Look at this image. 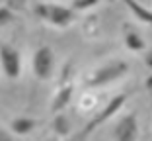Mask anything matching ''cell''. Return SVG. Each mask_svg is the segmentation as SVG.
<instances>
[{"label":"cell","mask_w":152,"mask_h":141,"mask_svg":"<svg viewBox=\"0 0 152 141\" xmlns=\"http://www.w3.org/2000/svg\"><path fill=\"white\" fill-rule=\"evenodd\" d=\"M53 131L57 137H68L70 135V122L68 118L61 112V114H55L53 118Z\"/></svg>","instance_id":"obj_10"},{"label":"cell","mask_w":152,"mask_h":141,"mask_svg":"<svg viewBox=\"0 0 152 141\" xmlns=\"http://www.w3.org/2000/svg\"><path fill=\"white\" fill-rule=\"evenodd\" d=\"M144 65H146V67L152 71V51H148V53L144 55Z\"/></svg>","instance_id":"obj_18"},{"label":"cell","mask_w":152,"mask_h":141,"mask_svg":"<svg viewBox=\"0 0 152 141\" xmlns=\"http://www.w3.org/2000/svg\"><path fill=\"white\" fill-rule=\"evenodd\" d=\"M35 128V120L29 116H18L12 120V131L16 135H27L29 131H33Z\"/></svg>","instance_id":"obj_8"},{"label":"cell","mask_w":152,"mask_h":141,"mask_svg":"<svg viewBox=\"0 0 152 141\" xmlns=\"http://www.w3.org/2000/svg\"><path fill=\"white\" fill-rule=\"evenodd\" d=\"M115 141H139V120L134 114H125L115 123Z\"/></svg>","instance_id":"obj_4"},{"label":"cell","mask_w":152,"mask_h":141,"mask_svg":"<svg viewBox=\"0 0 152 141\" xmlns=\"http://www.w3.org/2000/svg\"><path fill=\"white\" fill-rule=\"evenodd\" d=\"M96 6H98V0H76L70 4V8L74 12H86V10L96 8Z\"/></svg>","instance_id":"obj_12"},{"label":"cell","mask_w":152,"mask_h":141,"mask_svg":"<svg viewBox=\"0 0 152 141\" xmlns=\"http://www.w3.org/2000/svg\"><path fill=\"white\" fill-rule=\"evenodd\" d=\"M88 139V131H80V133H72V135H68L64 141H86Z\"/></svg>","instance_id":"obj_16"},{"label":"cell","mask_w":152,"mask_h":141,"mask_svg":"<svg viewBox=\"0 0 152 141\" xmlns=\"http://www.w3.org/2000/svg\"><path fill=\"white\" fill-rule=\"evenodd\" d=\"M33 75H35L39 80H47L51 78L53 75V69H55V53L49 45H41L39 49L33 53Z\"/></svg>","instance_id":"obj_3"},{"label":"cell","mask_w":152,"mask_h":141,"mask_svg":"<svg viewBox=\"0 0 152 141\" xmlns=\"http://www.w3.org/2000/svg\"><path fill=\"white\" fill-rule=\"evenodd\" d=\"M127 102V94H117V96H113L111 100L107 102V106L99 112L98 116H96L92 122L88 123V128H86V131H92V129H96L98 125H102V123H105L107 120H111L113 116L119 112L121 108H123V104Z\"/></svg>","instance_id":"obj_5"},{"label":"cell","mask_w":152,"mask_h":141,"mask_svg":"<svg viewBox=\"0 0 152 141\" xmlns=\"http://www.w3.org/2000/svg\"><path fill=\"white\" fill-rule=\"evenodd\" d=\"M94 96H92V94H84V96H82V98H80V108L82 110H90V108H94Z\"/></svg>","instance_id":"obj_15"},{"label":"cell","mask_w":152,"mask_h":141,"mask_svg":"<svg viewBox=\"0 0 152 141\" xmlns=\"http://www.w3.org/2000/svg\"><path fill=\"white\" fill-rule=\"evenodd\" d=\"M14 20V14L8 6H0V26H8Z\"/></svg>","instance_id":"obj_14"},{"label":"cell","mask_w":152,"mask_h":141,"mask_svg":"<svg viewBox=\"0 0 152 141\" xmlns=\"http://www.w3.org/2000/svg\"><path fill=\"white\" fill-rule=\"evenodd\" d=\"M125 45H127V49H131V51H144L146 43H144L142 35H140L139 32L127 30L125 32Z\"/></svg>","instance_id":"obj_11"},{"label":"cell","mask_w":152,"mask_h":141,"mask_svg":"<svg viewBox=\"0 0 152 141\" xmlns=\"http://www.w3.org/2000/svg\"><path fill=\"white\" fill-rule=\"evenodd\" d=\"M49 141H58V137H53V139H49Z\"/></svg>","instance_id":"obj_19"},{"label":"cell","mask_w":152,"mask_h":141,"mask_svg":"<svg viewBox=\"0 0 152 141\" xmlns=\"http://www.w3.org/2000/svg\"><path fill=\"white\" fill-rule=\"evenodd\" d=\"M74 20V10L64 4H51L49 8V22L55 27H68Z\"/></svg>","instance_id":"obj_6"},{"label":"cell","mask_w":152,"mask_h":141,"mask_svg":"<svg viewBox=\"0 0 152 141\" xmlns=\"http://www.w3.org/2000/svg\"><path fill=\"white\" fill-rule=\"evenodd\" d=\"M0 67L8 78H18L22 75V57L20 51L10 43H0Z\"/></svg>","instance_id":"obj_2"},{"label":"cell","mask_w":152,"mask_h":141,"mask_svg":"<svg viewBox=\"0 0 152 141\" xmlns=\"http://www.w3.org/2000/svg\"><path fill=\"white\" fill-rule=\"evenodd\" d=\"M49 4H43V2H35L33 4V14L41 20H49Z\"/></svg>","instance_id":"obj_13"},{"label":"cell","mask_w":152,"mask_h":141,"mask_svg":"<svg viewBox=\"0 0 152 141\" xmlns=\"http://www.w3.org/2000/svg\"><path fill=\"white\" fill-rule=\"evenodd\" d=\"M127 8L133 12L134 18H139L142 24H150V26H152V10L144 8L142 4H139V2H133V0H127Z\"/></svg>","instance_id":"obj_9"},{"label":"cell","mask_w":152,"mask_h":141,"mask_svg":"<svg viewBox=\"0 0 152 141\" xmlns=\"http://www.w3.org/2000/svg\"><path fill=\"white\" fill-rule=\"evenodd\" d=\"M0 141H14V137L10 135V131H6V129L0 128Z\"/></svg>","instance_id":"obj_17"},{"label":"cell","mask_w":152,"mask_h":141,"mask_svg":"<svg viewBox=\"0 0 152 141\" xmlns=\"http://www.w3.org/2000/svg\"><path fill=\"white\" fill-rule=\"evenodd\" d=\"M127 73H129V65L125 61H113V63H107V65H103V67L96 69L94 73L90 75V78L86 80V84L92 88L105 86L109 82H115L119 78H123Z\"/></svg>","instance_id":"obj_1"},{"label":"cell","mask_w":152,"mask_h":141,"mask_svg":"<svg viewBox=\"0 0 152 141\" xmlns=\"http://www.w3.org/2000/svg\"><path fill=\"white\" fill-rule=\"evenodd\" d=\"M72 94H74V86H72L70 82H68V84H63V86L57 90L55 98H53V104H51V112H53V114H61V112H63V110L66 108L68 104H70Z\"/></svg>","instance_id":"obj_7"}]
</instances>
